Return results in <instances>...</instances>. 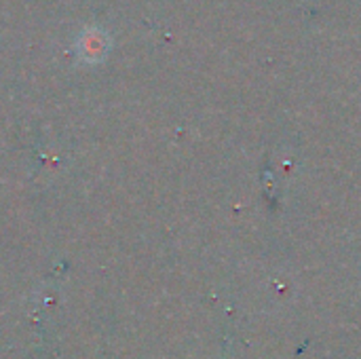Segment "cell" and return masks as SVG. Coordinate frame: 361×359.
<instances>
[{"mask_svg":"<svg viewBox=\"0 0 361 359\" xmlns=\"http://www.w3.org/2000/svg\"><path fill=\"white\" fill-rule=\"evenodd\" d=\"M110 47V40H108V34L99 28H87L82 30L80 34V40L76 44V49L80 51V55L85 59H99L104 57V53L108 51Z\"/></svg>","mask_w":361,"mask_h":359,"instance_id":"obj_1","label":"cell"}]
</instances>
